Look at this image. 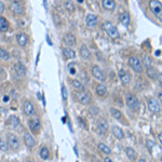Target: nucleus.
Returning a JSON list of instances; mask_svg holds the SVG:
<instances>
[{
  "instance_id": "1",
  "label": "nucleus",
  "mask_w": 162,
  "mask_h": 162,
  "mask_svg": "<svg viewBox=\"0 0 162 162\" xmlns=\"http://www.w3.org/2000/svg\"><path fill=\"white\" fill-rule=\"evenodd\" d=\"M149 8L157 19H159L162 22V3L159 2L158 0H150Z\"/></svg>"
},
{
  "instance_id": "2",
  "label": "nucleus",
  "mask_w": 162,
  "mask_h": 162,
  "mask_svg": "<svg viewBox=\"0 0 162 162\" xmlns=\"http://www.w3.org/2000/svg\"><path fill=\"white\" fill-rule=\"evenodd\" d=\"M103 28L106 30V33L108 34V36L110 38H114V39H117V38L120 37V34H119L118 29L115 25H112L110 22H105L103 24Z\"/></svg>"
},
{
  "instance_id": "3",
  "label": "nucleus",
  "mask_w": 162,
  "mask_h": 162,
  "mask_svg": "<svg viewBox=\"0 0 162 162\" xmlns=\"http://www.w3.org/2000/svg\"><path fill=\"white\" fill-rule=\"evenodd\" d=\"M95 130H96V132L100 135L106 134L107 130H108V122L103 118L100 119V120L96 122V124H95Z\"/></svg>"
},
{
  "instance_id": "4",
  "label": "nucleus",
  "mask_w": 162,
  "mask_h": 162,
  "mask_svg": "<svg viewBox=\"0 0 162 162\" xmlns=\"http://www.w3.org/2000/svg\"><path fill=\"white\" fill-rule=\"evenodd\" d=\"M7 142H8V145L10 146V148L13 150H17L20 147V142H19V138L17 136L12 133L7 135Z\"/></svg>"
},
{
  "instance_id": "5",
  "label": "nucleus",
  "mask_w": 162,
  "mask_h": 162,
  "mask_svg": "<svg viewBox=\"0 0 162 162\" xmlns=\"http://www.w3.org/2000/svg\"><path fill=\"white\" fill-rule=\"evenodd\" d=\"M10 10L15 15H23L25 12V8L21 2H12L10 4Z\"/></svg>"
},
{
  "instance_id": "6",
  "label": "nucleus",
  "mask_w": 162,
  "mask_h": 162,
  "mask_svg": "<svg viewBox=\"0 0 162 162\" xmlns=\"http://www.w3.org/2000/svg\"><path fill=\"white\" fill-rule=\"evenodd\" d=\"M77 100H78L81 104L88 105V104L91 103L92 97H91L90 94L88 93V92H85V91H79L78 93H77Z\"/></svg>"
},
{
  "instance_id": "7",
  "label": "nucleus",
  "mask_w": 162,
  "mask_h": 162,
  "mask_svg": "<svg viewBox=\"0 0 162 162\" xmlns=\"http://www.w3.org/2000/svg\"><path fill=\"white\" fill-rule=\"evenodd\" d=\"M129 64L131 66L132 68L134 69L136 72H143V65H142V63L138 59H137L136 56H132L130 57L129 59Z\"/></svg>"
},
{
  "instance_id": "8",
  "label": "nucleus",
  "mask_w": 162,
  "mask_h": 162,
  "mask_svg": "<svg viewBox=\"0 0 162 162\" xmlns=\"http://www.w3.org/2000/svg\"><path fill=\"white\" fill-rule=\"evenodd\" d=\"M127 104L132 110H138V108H140V102L136 98V96L132 95V94L127 96Z\"/></svg>"
},
{
  "instance_id": "9",
  "label": "nucleus",
  "mask_w": 162,
  "mask_h": 162,
  "mask_svg": "<svg viewBox=\"0 0 162 162\" xmlns=\"http://www.w3.org/2000/svg\"><path fill=\"white\" fill-rule=\"evenodd\" d=\"M28 125H29V129H30L31 132L34 133H37L41 128V123H40V120L38 118H31L29 121H28Z\"/></svg>"
},
{
  "instance_id": "10",
  "label": "nucleus",
  "mask_w": 162,
  "mask_h": 162,
  "mask_svg": "<svg viewBox=\"0 0 162 162\" xmlns=\"http://www.w3.org/2000/svg\"><path fill=\"white\" fill-rule=\"evenodd\" d=\"M147 105H148V109L150 111L156 114V112H159L160 111V104L159 102L156 100V98H149L148 102H147Z\"/></svg>"
},
{
  "instance_id": "11",
  "label": "nucleus",
  "mask_w": 162,
  "mask_h": 162,
  "mask_svg": "<svg viewBox=\"0 0 162 162\" xmlns=\"http://www.w3.org/2000/svg\"><path fill=\"white\" fill-rule=\"evenodd\" d=\"M23 109H24V112H25L26 115L31 117V116L35 115V107L34 105L31 104L30 101H24V103H23Z\"/></svg>"
},
{
  "instance_id": "12",
  "label": "nucleus",
  "mask_w": 162,
  "mask_h": 162,
  "mask_svg": "<svg viewBox=\"0 0 162 162\" xmlns=\"http://www.w3.org/2000/svg\"><path fill=\"white\" fill-rule=\"evenodd\" d=\"M7 123L11 129H17L20 127V124H21V121H20V119L16 116L12 115L10 116L9 119L7 120Z\"/></svg>"
},
{
  "instance_id": "13",
  "label": "nucleus",
  "mask_w": 162,
  "mask_h": 162,
  "mask_svg": "<svg viewBox=\"0 0 162 162\" xmlns=\"http://www.w3.org/2000/svg\"><path fill=\"white\" fill-rule=\"evenodd\" d=\"M63 40H64V43H65L67 47H74L76 44V37L72 34H70V33L65 34Z\"/></svg>"
},
{
  "instance_id": "14",
  "label": "nucleus",
  "mask_w": 162,
  "mask_h": 162,
  "mask_svg": "<svg viewBox=\"0 0 162 162\" xmlns=\"http://www.w3.org/2000/svg\"><path fill=\"white\" fill-rule=\"evenodd\" d=\"M92 75L94 76V78L100 81H104V79H105L103 70H102L98 66H93V67H92Z\"/></svg>"
},
{
  "instance_id": "15",
  "label": "nucleus",
  "mask_w": 162,
  "mask_h": 162,
  "mask_svg": "<svg viewBox=\"0 0 162 162\" xmlns=\"http://www.w3.org/2000/svg\"><path fill=\"white\" fill-rule=\"evenodd\" d=\"M119 78L121 80L122 84L127 85V84L130 83V81H131V75H130L128 72H125V70H120V72H119Z\"/></svg>"
},
{
  "instance_id": "16",
  "label": "nucleus",
  "mask_w": 162,
  "mask_h": 162,
  "mask_svg": "<svg viewBox=\"0 0 162 162\" xmlns=\"http://www.w3.org/2000/svg\"><path fill=\"white\" fill-rule=\"evenodd\" d=\"M16 41L20 44V47H26V44L28 43V37L27 35L24 33H20L16 36Z\"/></svg>"
},
{
  "instance_id": "17",
  "label": "nucleus",
  "mask_w": 162,
  "mask_h": 162,
  "mask_svg": "<svg viewBox=\"0 0 162 162\" xmlns=\"http://www.w3.org/2000/svg\"><path fill=\"white\" fill-rule=\"evenodd\" d=\"M102 6L107 11H114L116 9V1L115 0H103Z\"/></svg>"
},
{
  "instance_id": "18",
  "label": "nucleus",
  "mask_w": 162,
  "mask_h": 162,
  "mask_svg": "<svg viewBox=\"0 0 162 162\" xmlns=\"http://www.w3.org/2000/svg\"><path fill=\"white\" fill-rule=\"evenodd\" d=\"M24 143H25V145L28 147V148H33V147L35 146L36 142H35L34 137L30 135V133L26 132L25 134H24Z\"/></svg>"
},
{
  "instance_id": "19",
  "label": "nucleus",
  "mask_w": 162,
  "mask_h": 162,
  "mask_svg": "<svg viewBox=\"0 0 162 162\" xmlns=\"http://www.w3.org/2000/svg\"><path fill=\"white\" fill-rule=\"evenodd\" d=\"M14 69H15V72L17 75L22 76V77L26 76V67L23 63H21V62L16 63L15 65H14Z\"/></svg>"
},
{
  "instance_id": "20",
  "label": "nucleus",
  "mask_w": 162,
  "mask_h": 162,
  "mask_svg": "<svg viewBox=\"0 0 162 162\" xmlns=\"http://www.w3.org/2000/svg\"><path fill=\"white\" fill-rule=\"evenodd\" d=\"M85 24L88 27H94L97 24V17L94 14H88L85 17Z\"/></svg>"
},
{
  "instance_id": "21",
  "label": "nucleus",
  "mask_w": 162,
  "mask_h": 162,
  "mask_svg": "<svg viewBox=\"0 0 162 162\" xmlns=\"http://www.w3.org/2000/svg\"><path fill=\"white\" fill-rule=\"evenodd\" d=\"M80 55H81V57L84 59H89L91 57V52L87 48L85 44H82L80 47Z\"/></svg>"
},
{
  "instance_id": "22",
  "label": "nucleus",
  "mask_w": 162,
  "mask_h": 162,
  "mask_svg": "<svg viewBox=\"0 0 162 162\" xmlns=\"http://www.w3.org/2000/svg\"><path fill=\"white\" fill-rule=\"evenodd\" d=\"M112 134L115 135L118 140H123V138H124V133H123V131H122L119 127H117V125L112 127Z\"/></svg>"
},
{
  "instance_id": "23",
  "label": "nucleus",
  "mask_w": 162,
  "mask_h": 162,
  "mask_svg": "<svg viewBox=\"0 0 162 162\" xmlns=\"http://www.w3.org/2000/svg\"><path fill=\"white\" fill-rule=\"evenodd\" d=\"M63 55L65 56L66 59H72L76 57V52L70 48H65V49H63Z\"/></svg>"
},
{
  "instance_id": "24",
  "label": "nucleus",
  "mask_w": 162,
  "mask_h": 162,
  "mask_svg": "<svg viewBox=\"0 0 162 162\" xmlns=\"http://www.w3.org/2000/svg\"><path fill=\"white\" fill-rule=\"evenodd\" d=\"M96 93H97V95H98V96H101V97L105 96V95H106V93H107V88L105 87L103 83L97 84V85H96Z\"/></svg>"
},
{
  "instance_id": "25",
  "label": "nucleus",
  "mask_w": 162,
  "mask_h": 162,
  "mask_svg": "<svg viewBox=\"0 0 162 162\" xmlns=\"http://www.w3.org/2000/svg\"><path fill=\"white\" fill-rule=\"evenodd\" d=\"M120 22H121V24L123 26H129V24H130V15H129L128 12H123L120 15Z\"/></svg>"
},
{
  "instance_id": "26",
  "label": "nucleus",
  "mask_w": 162,
  "mask_h": 162,
  "mask_svg": "<svg viewBox=\"0 0 162 162\" xmlns=\"http://www.w3.org/2000/svg\"><path fill=\"white\" fill-rule=\"evenodd\" d=\"M9 29V23L4 17L0 16V31L1 33H6Z\"/></svg>"
},
{
  "instance_id": "27",
  "label": "nucleus",
  "mask_w": 162,
  "mask_h": 162,
  "mask_svg": "<svg viewBox=\"0 0 162 162\" xmlns=\"http://www.w3.org/2000/svg\"><path fill=\"white\" fill-rule=\"evenodd\" d=\"M72 85H74V88L75 89H77L78 91H84L85 90V88H84V84L81 82L80 80H78V79H74V80L72 81Z\"/></svg>"
},
{
  "instance_id": "28",
  "label": "nucleus",
  "mask_w": 162,
  "mask_h": 162,
  "mask_svg": "<svg viewBox=\"0 0 162 162\" xmlns=\"http://www.w3.org/2000/svg\"><path fill=\"white\" fill-rule=\"evenodd\" d=\"M125 153H127V156H128L129 159L132 160V161H134V160L136 159V153H135V150L133 149V148H131V147H128V148L125 149Z\"/></svg>"
},
{
  "instance_id": "29",
  "label": "nucleus",
  "mask_w": 162,
  "mask_h": 162,
  "mask_svg": "<svg viewBox=\"0 0 162 162\" xmlns=\"http://www.w3.org/2000/svg\"><path fill=\"white\" fill-rule=\"evenodd\" d=\"M97 147H98V149H100L103 153H105V155H110V153H111V149H110L107 145H105L104 143H100Z\"/></svg>"
},
{
  "instance_id": "30",
  "label": "nucleus",
  "mask_w": 162,
  "mask_h": 162,
  "mask_svg": "<svg viewBox=\"0 0 162 162\" xmlns=\"http://www.w3.org/2000/svg\"><path fill=\"white\" fill-rule=\"evenodd\" d=\"M39 155H40L41 159L47 160L48 158H49V156H50V151H49V149H48L47 147H42V148L40 149V153H39Z\"/></svg>"
},
{
  "instance_id": "31",
  "label": "nucleus",
  "mask_w": 162,
  "mask_h": 162,
  "mask_svg": "<svg viewBox=\"0 0 162 162\" xmlns=\"http://www.w3.org/2000/svg\"><path fill=\"white\" fill-rule=\"evenodd\" d=\"M64 6H65V9L68 11V12L72 13V12H75V4L70 1V0H67V1H65V3H64Z\"/></svg>"
},
{
  "instance_id": "32",
  "label": "nucleus",
  "mask_w": 162,
  "mask_h": 162,
  "mask_svg": "<svg viewBox=\"0 0 162 162\" xmlns=\"http://www.w3.org/2000/svg\"><path fill=\"white\" fill-rule=\"evenodd\" d=\"M110 114H111L112 117H114L115 119H117V120H120V119L122 118V116H123L120 110H118V109H116V108L110 109Z\"/></svg>"
},
{
  "instance_id": "33",
  "label": "nucleus",
  "mask_w": 162,
  "mask_h": 162,
  "mask_svg": "<svg viewBox=\"0 0 162 162\" xmlns=\"http://www.w3.org/2000/svg\"><path fill=\"white\" fill-rule=\"evenodd\" d=\"M147 75L153 79H156L157 77H158V75H157V70L153 68V67H148V68H147Z\"/></svg>"
},
{
  "instance_id": "34",
  "label": "nucleus",
  "mask_w": 162,
  "mask_h": 162,
  "mask_svg": "<svg viewBox=\"0 0 162 162\" xmlns=\"http://www.w3.org/2000/svg\"><path fill=\"white\" fill-rule=\"evenodd\" d=\"M0 59H2L3 61H8L10 59V54L2 48H0Z\"/></svg>"
},
{
  "instance_id": "35",
  "label": "nucleus",
  "mask_w": 162,
  "mask_h": 162,
  "mask_svg": "<svg viewBox=\"0 0 162 162\" xmlns=\"http://www.w3.org/2000/svg\"><path fill=\"white\" fill-rule=\"evenodd\" d=\"M151 64H153V61H151V59H150L149 56H144L143 65L145 66L146 68H148V67H151Z\"/></svg>"
},
{
  "instance_id": "36",
  "label": "nucleus",
  "mask_w": 162,
  "mask_h": 162,
  "mask_svg": "<svg viewBox=\"0 0 162 162\" xmlns=\"http://www.w3.org/2000/svg\"><path fill=\"white\" fill-rule=\"evenodd\" d=\"M0 150L3 151V153H6L7 150H8V145L6 144V142H3L1 137H0Z\"/></svg>"
},
{
  "instance_id": "37",
  "label": "nucleus",
  "mask_w": 162,
  "mask_h": 162,
  "mask_svg": "<svg viewBox=\"0 0 162 162\" xmlns=\"http://www.w3.org/2000/svg\"><path fill=\"white\" fill-rule=\"evenodd\" d=\"M62 98L63 101L67 100V90H66L65 85H62Z\"/></svg>"
},
{
  "instance_id": "38",
  "label": "nucleus",
  "mask_w": 162,
  "mask_h": 162,
  "mask_svg": "<svg viewBox=\"0 0 162 162\" xmlns=\"http://www.w3.org/2000/svg\"><path fill=\"white\" fill-rule=\"evenodd\" d=\"M90 112H91V116H95V115H96V114H97V112H98V109H97L95 106L91 107Z\"/></svg>"
},
{
  "instance_id": "39",
  "label": "nucleus",
  "mask_w": 162,
  "mask_h": 162,
  "mask_svg": "<svg viewBox=\"0 0 162 162\" xmlns=\"http://www.w3.org/2000/svg\"><path fill=\"white\" fill-rule=\"evenodd\" d=\"M54 19H55V24L59 25V23H61V19L59 17V15H57V14H54Z\"/></svg>"
},
{
  "instance_id": "40",
  "label": "nucleus",
  "mask_w": 162,
  "mask_h": 162,
  "mask_svg": "<svg viewBox=\"0 0 162 162\" xmlns=\"http://www.w3.org/2000/svg\"><path fill=\"white\" fill-rule=\"evenodd\" d=\"M147 147H148V148H149V149H151V147L153 146H155V144L153 143V142H151V140H147Z\"/></svg>"
},
{
  "instance_id": "41",
  "label": "nucleus",
  "mask_w": 162,
  "mask_h": 162,
  "mask_svg": "<svg viewBox=\"0 0 162 162\" xmlns=\"http://www.w3.org/2000/svg\"><path fill=\"white\" fill-rule=\"evenodd\" d=\"M4 11V4L2 3V1H0V13H2Z\"/></svg>"
},
{
  "instance_id": "42",
  "label": "nucleus",
  "mask_w": 162,
  "mask_h": 162,
  "mask_svg": "<svg viewBox=\"0 0 162 162\" xmlns=\"http://www.w3.org/2000/svg\"><path fill=\"white\" fill-rule=\"evenodd\" d=\"M13 54H14V57H16V59H20V52L17 51L16 52V50L13 51Z\"/></svg>"
},
{
  "instance_id": "43",
  "label": "nucleus",
  "mask_w": 162,
  "mask_h": 162,
  "mask_svg": "<svg viewBox=\"0 0 162 162\" xmlns=\"http://www.w3.org/2000/svg\"><path fill=\"white\" fill-rule=\"evenodd\" d=\"M78 121H80L81 122V127H83V128H87V125H85V123L83 122V120L81 118H78Z\"/></svg>"
},
{
  "instance_id": "44",
  "label": "nucleus",
  "mask_w": 162,
  "mask_h": 162,
  "mask_svg": "<svg viewBox=\"0 0 162 162\" xmlns=\"http://www.w3.org/2000/svg\"><path fill=\"white\" fill-rule=\"evenodd\" d=\"M158 138H159L160 143L162 144V132H160V133H159V135H158Z\"/></svg>"
},
{
  "instance_id": "45",
  "label": "nucleus",
  "mask_w": 162,
  "mask_h": 162,
  "mask_svg": "<svg viewBox=\"0 0 162 162\" xmlns=\"http://www.w3.org/2000/svg\"><path fill=\"white\" fill-rule=\"evenodd\" d=\"M104 161H105V162H114V161H112V159H110V158H108V157H107V158H105V160H104Z\"/></svg>"
},
{
  "instance_id": "46",
  "label": "nucleus",
  "mask_w": 162,
  "mask_h": 162,
  "mask_svg": "<svg viewBox=\"0 0 162 162\" xmlns=\"http://www.w3.org/2000/svg\"><path fill=\"white\" fill-rule=\"evenodd\" d=\"M158 98L162 102V92H159V94H158Z\"/></svg>"
},
{
  "instance_id": "47",
  "label": "nucleus",
  "mask_w": 162,
  "mask_h": 162,
  "mask_svg": "<svg viewBox=\"0 0 162 162\" xmlns=\"http://www.w3.org/2000/svg\"><path fill=\"white\" fill-rule=\"evenodd\" d=\"M158 78H159V81H160V83H161V85H162V74H160V75L158 76Z\"/></svg>"
},
{
  "instance_id": "48",
  "label": "nucleus",
  "mask_w": 162,
  "mask_h": 162,
  "mask_svg": "<svg viewBox=\"0 0 162 162\" xmlns=\"http://www.w3.org/2000/svg\"><path fill=\"white\" fill-rule=\"evenodd\" d=\"M47 41H48V43L50 44V46H52V42H51V40H50V38H49V36H47Z\"/></svg>"
},
{
  "instance_id": "49",
  "label": "nucleus",
  "mask_w": 162,
  "mask_h": 162,
  "mask_svg": "<svg viewBox=\"0 0 162 162\" xmlns=\"http://www.w3.org/2000/svg\"><path fill=\"white\" fill-rule=\"evenodd\" d=\"M43 4H44V8H46V10H48V4H47V0H43Z\"/></svg>"
},
{
  "instance_id": "50",
  "label": "nucleus",
  "mask_w": 162,
  "mask_h": 162,
  "mask_svg": "<svg viewBox=\"0 0 162 162\" xmlns=\"http://www.w3.org/2000/svg\"><path fill=\"white\" fill-rule=\"evenodd\" d=\"M3 101H4V102H8V101H9V96H4L3 97Z\"/></svg>"
},
{
  "instance_id": "51",
  "label": "nucleus",
  "mask_w": 162,
  "mask_h": 162,
  "mask_svg": "<svg viewBox=\"0 0 162 162\" xmlns=\"http://www.w3.org/2000/svg\"><path fill=\"white\" fill-rule=\"evenodd\" d=\"M12 2H22L23 0H11Z\"/></svg>"
},
{
  "instance_id": "52",
  "label": "nucleus",
  "mask_w": 162,
  "mask_h": 162,
  "mask_svg": "<svg viewBox=\"0 0 162 162\" xmlns=\"http://www.w3.org/2000/svg\"><path fill=\"white\" fill-rule=\"evenodd\" d=\"M138 162H146V161H145V159H140L138 160Z\"/></svg>"
},
{
  "instance_id": "53",
  "label": "nucleus",
  "mask_w": 162,
  "mask_h": 162,
  "mask_svg": "<svg viewBox=\"0 0 162 162\" xmlns=\"http://www.w3.org/2000/svg\"><path fill=\"white\" fill-rule=\"evenodd\" d=\"M26 162H35V161H33V160H28V161H26Z\"/></svg>"
},
{
  "instance_id": "54",
  "label": "nucleus",
  "mask_w": 162,
  "mask_h": 162,
  "mask_svg": "<svg viewBox=\"0 0 162 162\" xmlns=\"http://www.w3.org/2000/svg\"><path fill=\"white\" fill-rule=\"evenodd\" d=\"M78 1H79V2H82V1H83V0H78Z\"/></svg>"
},
{
  "instance_id": "55",
  "label": "nucleus",
  "mask_w": 162,
  "mask_h": 162,
  "mask_svg": "<svg viewBox=\"0 0 162 162\" xmlns=\"http://www.w3.org/2000/svg\"><path fill=\"white\" fill-rule=\"evenodd\" d=\"M93 162H100V161H93Z\"/></svg>"
}]
</instances>
